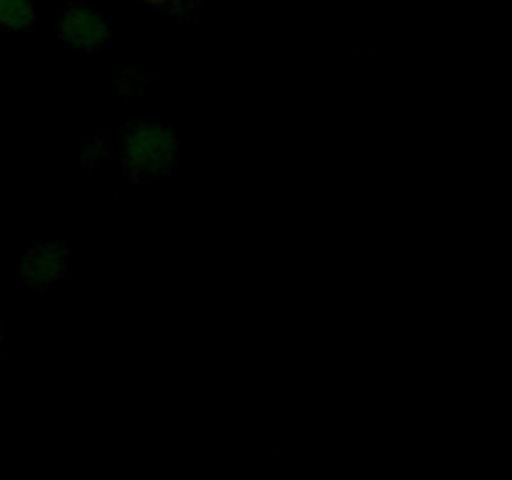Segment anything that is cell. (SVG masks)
<instances>
[{"mask_svg":"<svg viewBox=\"0 0 512 480\" xmlns=\"http://www.w3.org/2000/svg\"><path fill=\"white\" fill-rule=\"evenodd\" d=\"M108 158H110V148L103 138L85 140V148H83L85 165H93V168H98V165L105 163Z\"/></svg>","mask_w":512,"mask_h":480,"instance_id":"5b68a950","label":"cell"},{"mask_svg":"<svg viewBox=\"0 0 512 480\" xmlns=\"http://www.w3.org/2000/svg\"><path fill=\"white\" fill-rule=\"evenodd\" d=\"M138 3L148 5V8L170 10V13H188L198 5V0H138Z\"/></svg>","mask_w":512,"mask_h":480,"instance_id":"52a82bcc","label":"cell"},{"mask_svg":"<svg viewBox=\"0 0 512 480\" xmlns=\"http://www.w3.org/2000/svg\"><path fill=\"white\" fill-rule=\"evenodd\" d=\"M120 163L125 173L135 180L170 175L178 163V135L160 120H140L123 133Z\"/></svg>","mask_w":512,"mask_h":480,"instance_id":"6da1fadb","label":"cell"},{"mask_svg":"<svg viewBox=\"0 0 512 480\" xmlns=\"http://www.w3.org/2000/svg\"><path fill=\"white\" fill-rule=\"evenodd\" d=\"M70 253L58 243H38L20 260L18 278L25 288L48 290L65 278Z\"/></svg>","mask_w":512,"mask_h":480,"instance_id":"3957f363","label":"cell"},{"mask_svg":"<svg viewBox=\"0 0 512 480\" xmlns=\"http://www.w3.org/2000/svg\"><path fill=\"white\" fill-rule=\"evenodd\" d=\"M58 35L68 48L80 53H98L113 40V25L103 10L88 3H73L60 15Z\"/></svg>","mask_w":512,"mask_h":480,"instance_id":"7a4b0ae2","label":"cell"},{"mask_svg":"<svg viewBox=\"0 0 512 480\" xmlns=\"http://www.w3.org/2000/svg\"><path fill=\"white\" fill-rule=\"evenodd\" d=\"M148 80V75H143L140 70H125L118 78V90L123 95H140L145 85H148Z\"/></svg>","mask_w":512,"mask_h":480,"instance_id":"8992f818","label":"cell"},{"mask_svg":"<svg viewBox=\"0 0 512 480\" xmlns=\"http://www.w3.org/2000/svg\"><path fill=\"white\" fill-rule=\"evenodd\" d=\"M35 3L33 0H0V30H28L35 25Z\"/></svg>","mask_w":512,"mask_h":480,"instance_id":"277c9868","label":"cell"}]
</instances>
